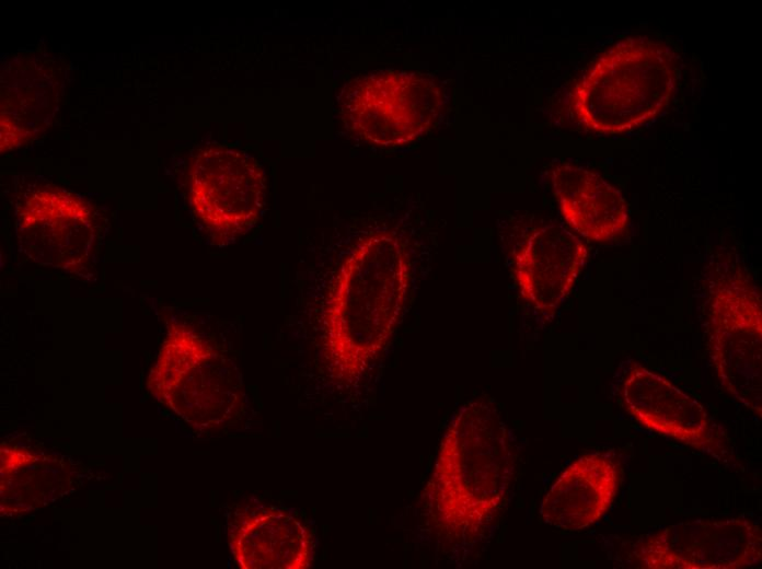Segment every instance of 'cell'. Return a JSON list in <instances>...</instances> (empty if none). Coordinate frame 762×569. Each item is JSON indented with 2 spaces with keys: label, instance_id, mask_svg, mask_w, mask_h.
<instances>
[{
  "label": "cell",
  "instance_id": "1",
  "mask_svg": "<svg viewBox=\"0 0 762 569\" xmlns=\"http://www.w3.org/2000/svg\"><path fill=\"white\" fill-rule=\"evenodd\" d=\"M412 241L400 223L360 231L332 274L320 309L326 371L344 386L357 384L390 342L412 281Z\"/></svg>",
  "mask_w": 762,
  "mask_h": 569
},
{
  "label": "cell",
  "instance_id": "2",
  "mask_svg": "<svg viewBox=\"0 0 762 569\" xmlns=\"http://www.w3.org/2000/svg\"><path fill=\"white\" fill-rule=\"evenodd\" d=\"M515 471L508 429L485 396L461 405L441 437L423 491L437 536L453 547L473 544L503 503Z\"/></svg>",
  "mask_w": 762,
  "mask_h": 569
},
{
  "label": "cell",
  "instance_id": "3",
  "mask_svg": "<svg viewBox=\"0 0 762 569\" xmlns=\"http://www.w3.org/2000/svg\"><path fill=\"white\" fill-rule=\"evenodd\" d=\"M674 80L669 46L645 36L625 38L578 80L570 107L587 129L621 133L654 118L668 103Z\"/></svg>",
  "mask_w": 762,
  "mask_h": 569
},
{
  "label": "cell",
  "instance_id": "4",
  "mask_svg": "<svg viewBox=\"0 0 762 569\" xmlns=\"http://www.w3.org/2000/svg\"><path fill=\"white\" fill-rule=\"evenodd\" d=\"M149 387L197 429L226 425L243 398L234 363L193 328L176 322L169 326Z\"/></svg>",
  "mask_w": 762,
  "mask_h": 569
},
{
  "label": "cell",
  "instance_id": "5",
  "mask_svg": "<svg viewBox=\"0 0 762 569\" xmlns=\"http://www.w3.org/2000/svg\"><path fill=\"white\" fill-rule=\"evenodd\" d=\"M707 299L708 349L716 376L734 399L761 416L762 306L746 267L719 266Z\"/></svg>",
  "mask_w": 762,
  "mask_h": 569
},
{
  "label": "cell",
  "instance_id": "6",
  "mask_svg": "<svg viewBox=\"0 0 762 569\" xmlns=\"http://www.w3.org/2000/svg\"><path fill=\"white\" fill-rule=\"evenodd\" d=\"M192 213L211 244L229 245L257 223L266 199V177L250 153L212 146L198 150L188 164Z\"/></svg>",
  "mask_w": 762,
  "mask_h": 569
},
{
  "label": "cell",
  "instance_id": "7",
  "mask_svg": "<svg viewBox=\"0 0 762 569\" xmlns=\"http://www.w3.org/2000/svg\"><path fill=\"white\" fill-rule=\"evenodd\" d=\"M340 103L354 135L379 147H395L417 139L436 123L442 92L426 74L381 71L353 80Z\"/></svg>",
  "mask_w": 762,
  "mask_h": 569
},
{
  "label": "cell",
  "instance_id": "8",
  "mask_svg": "<svg viewBox=\"0 0 762 569\" xmlns=\"http://www.w3.org/2000/svg\"><path fill=\"white\" fill-rule=\"evenodd\" d=\"M635 556L654 569L749 568L761 562L762 532L747 518L684 521L639 541Z\"/></svg>",
  "mask_w": 762,
  "mask_h": 569
},
{
  "label": "cell",
  "instance_id": "9",
  "mask_svg": "<svg viewBox=\"0 0 762 569\" xmlns=\"http://www.w3.org/2000/svg\"><path fill=\"white\" fill-rule=\"evenodd\" d=\"M19 242L41 265L66 271L85 267L95 240L90 206L67 189L39 184L16 205Z\"/></svg>",
  "mask_w": 762,
  "mask_h": 569
},
{
  "label": "cell",
  "instance_id": "10",
  "mask_svg": "<svg viewBox=\"0 0 762 569\" xmlns=\"http://www.w3.org/2000/svg\"><path fill=\"white\" fill-rule=\"evenodd\" d=\"M621 397L627 413L648 430L718 460L729 456L720 427L695 398L661 374L634 362L622 380Z\"/></svg>",
  "mask_w": 762,
  "mask_h": 569
},
{
  "label": "cell",
  "instance_id": "11",
  "mask_svg": "<svg viewBox=\"0 0 762 569\" xmlns=\"http://www.w3.org/2000/svg\"><path fill=\"white\" fill-rule=\"evenodd\" d=\"M587 257L586 244L561 222L531 228L510 252L520 298L542 314L554 313L569 295Z\"/></svg>",
  "mask_w": 762,
  "mask_h": 569
},
{
  "label": "cell",
  "instance_id": "12",
  "mask_svg": "<svg viewBox=\"0 0 762 569\" xmlns=\"http://www.w3.org/2000/svg\"><path fill=\"white\" fill-rule=\"evenodd\" d=\"M551 181L561 213L577 234L609 242L625 233L628 210L622 193L600 174L584 166L558 163Z\"/></svg>",
  "mask_w": 762,
  "mask_h": 569
},
{
  "label": "cell",
  "instance_id": "13",
  "mask_svg": "<svg viewBox=\"0 0 762 569\" xmlns=\"http://www.w3.org/2000/svg\"><path fill=\"white\" fill-rule=\"evenodd\" d=\"M616 464L605 454L588 453L572 462L551 486L540 507L546 524L579 531L599 521L617 490Z\"/></svg>",
  "mask_w": 762,
  "mask_h": 569
},
{
  "label": "cell",
  "instance_id": "14",
  "mask_svg": "<svg viewBox=\"0 0 762 569\" xmlns=\"http://www.w3.org/2000/svg\"><path fill=\"white\" fill-rule=\"evenodd\" d=\"M231 549L244 569H307L314 558V538L295 515L264 507L241 518L231 534Z\"/></svg>",
  "mask_w": 762,
  "mask_h": 569
}]
</instances>
